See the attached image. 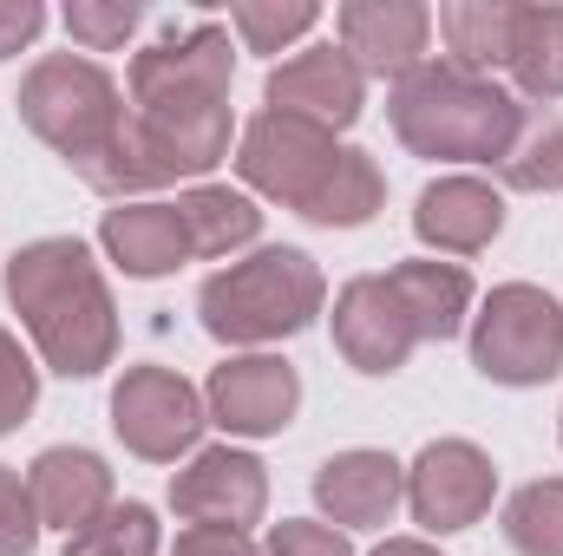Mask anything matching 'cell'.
<instances>
[{
  "instance_id": "cell-23",
  "label": "cell",
  "mask_w": 563,
  "mask_h": 556,
  "mask_svg": "<svg viewBox=\"0 0 563 556\" xmlns=\"http://www.w3.org/2000/svg\"><path fill=\"white\" fill-rule=\"evenodd\" d=\"M505 537L518 556H563V478L525 485L505 504Z\"/></svg>"
},
{
  "instance_id": "cell-12",
  "label": "cell",
  "mask_w": 563,
  "mask_h": 556,
  "mask_svg": "<svg viewBox=\"0 0 563 556\" xmlns=\"http://www.w3.org/2000/svg\"><path fill=\"white\" fill-rule=\"evenodd\" d=\"M334 347L361 374H400L407 367V354L420 347V334H413L400 294L387 288V276H361L341 288V301H334Z\"/></svg>"
},
{
  "instance_id": "cell-17",
  "label": "cell",
  "mask_w": 563,
  "mask_h": 556,
  "mask_svg": "<svg viewBox=\"0 0 563 556\" xmlns=\"http://www.w3.org/2000/svg\"><path fill=\"white\" fill-rule=\"evenodd\" d=\"M400 491H407V478H400V465H394L387 452H341V458H328V465L314 471L321 511H328L334 524H347V531L387 524L394 504H400Z\"/></svg>"
},
{
  "instance_id": "cell-18",
  "label": "cell",
  "mask_w": 563,
  "mask_h": 556,
  "mask_svg": "<svg viewBox=\"0 0 563 556\" xmlns=\"http://www.w3.org/2000/svg\"><path fill=\"white\" fill-rule=\"evenodd\" d=\"M99 243L112 249V263L125 276H164V269H177L190 256V230H184L177 203H119V210H106Z\"/></svg>"
},
{
  "instance_id": "cell-8",
  "label": "cell",
  "mask_w": 563,
  "mask_h": 556,
  "mask_svg": "<svg viewBox=\"0 0 563 556\" xmlns=\"http://www.w3.org/2000/svg\"><path fill=\"white\" fill-rule=\"evenodd\" d=\"M112 425H119V438L139 458L170 465L177 452H190L203 438L210 419H203V393L184 374H170V367H132L119 380V393H112Z\"/></svg>"
},
{
  "instance_id": "cell-25",
  "label": "cell",
  "mask_w": 563,
  "mask_h": 556,
  "mask_svg": "<svg viewBox=\"0 0 563 556\" xmlns=\"http://www.w3.org/2000/svg\"><path fill=\"white\" fill-rule=\"evenodd\" d=\"M314 20H321V13H314L308 0H288V7H282V0H236V7H230V26L243 33L250 53H282V46L301 40Z\"/></svg>"
},
{
  "instance_id": "cell-30",
  "label": "cell",
  "mask_w": 563,
  "mask_h": 556,
  "mask_svg": "<svg viewBox=\"0 0 563 556\" xmlns=\"http://www.w3.org/2000/svg\"><path fill=\"white\" fill-rule=\"evenodd\" d=\"M263 556H354V551H347V537L334 524H301L295 518V524H276L269 531V551Z\"/></svg>"
},
{
  "instance_id": "cell-16",
  "label": "cell",
  "mask_w": 563,
  "mask_h": 556,
  "mask_svg": "<svg viewBox=\"0 0 563 556\" xmlns=\"http://www.w3.org/2000/svg\"><path fill=\"white\" fill-rule=\"evenodd\" d=\"M413 230L439 256H478L505 230V197L478 177H439L413 210Z\"/></svg>"
},
{
  "instance_id": "cell-9",
  "label": "cell",
  "mask_w": 563,
  "mask_h": 556,
  "mask_svg": "<svg viewBox=\"0 0 563 556\" xmlns=\"http://www.w3.org/2000/svg\"><path fill=\"white\" fill-rule=\"evenodd\" d=\"M492 458L465 438H439L426 445L407 471V504L426 531H465L492 511Z\"/></svg>"
},
{
  "instance_id": "cell-10",
  "label": "cell",
  "mask_w": 563,
  "mask_h": 556,
  "mask_svg": "<svg viewBox=\"0 0 563 556\" xmlns=\"http://www.w3.org/2000/svg\"><path fill=\"white\" fill-rule=\"evenodd\" d=\"M170 504L177 518L190 524H217V531H250L269 504V485H263V465L236 445H210L190 458V471L170 478Z\"/></svg>"
},
{
  "instance_id": "cell-22",
  "label": "cell",
  "mask_w": 563,
  "mask_h": 556,
  "mask_svg": "<svg viewBox=\"0 0 563 556\" xmlns=\"http://www.w3.org/2000/svg\"><path fill=\"white\" fill-rule=\"evenodd\" d=\"M511 13H518L511 0H452V7H439V33H445L452 66L492 79V66H505V53H511Z\"/></svg>"
},
{
  "instance_id": "cell-11",
  "label": "cell",
  "mask_w": 563,
  "mask_h": 556,
  "mask_svg": "<svg viewBox=\"0 0 563 556\" xmlns=\"http://www.w3.org/2000/svg\"><path fill=\"white\" fill-rule=\"evenodd\" d=\"M361 105H367V73L341 46H308L269 73V112H282V119H308L321 132H341L361 119Z\"/></svg>"
},
{
  "instance_id": "cell-26",
  "label": "cell",
  "mask_w": 563,
  "mask_h": 556,
  "mask_svg": "<svg viewBox=\"0 0 563 556\" xmlns=\"http://www.w3.org/2000/svg\"><path fill=\"white\" fill-rule=\"evenodd\" d=\"M505 184L511 190H563V119H544L538 132H525L511 144Z\"/></svg>"
},
{
  "instance_id": "cell-29",
  "label": "cell",
  "mask_w": 563,
  "mask_h": 556,
  "mask_svg": "<svg viewBox=\"0 0 563 556\" xmlns=\"http://www.w3.org/2000/svg\"><path fill=\"white\" fill-rule=\"evenodd\" d=\"M33 393H40L33 360H26V354H20V341L0 327V432H13L20 419L33 413Z\"/></svg>"
},
{
  "instance_id": "cell-4",
  "label": "cell",
  "mask_w": 563,
  "mask_h": 556,
  "mask_svg": "<svg viewBox=\"0 0 563 556\" xmlns=\"http://www.w3.org/2000/svg\"><path fill=\"white\" fill-rule=\"evenodd\" d=\"M197 314L230 347H263L282 334H301L321 314V269L301 249H256L250 263H230L203 281Z\"/></svg>"
},
{
  "instance_id": "cell-28",
  "label": "cell",
  "mask_w": 563,
  "mask_h": 556,
  "mask_svg": "<svg viewBox=\"0 0 563 556\" xmlns=\"http://www.w3.org/2000/svg\"><path fill=\"white\" fill-rule=\"evenodd\" d=\"M40 544V511H33V491L20 471L0 465V556H26Z\"/></svg>"
},
{
  "instance_id": "cell-15",
  "label": "cell",
  "mask_w": 563,
  "mask_h": 556,
  "mask_svg": "<svg viewBox=\"0 0 563 556\" xmlns=\"http://www.w3.org/2000/svg\"><path fill=\"white\" fill-rule=\"evenodd\" d=\"M26 491H33L40 524H53V531H66V537H79L86 524H99V518L112 511V471H106V458H92V452H79V445L40 452L33 471H26Z\"/></svg>"
},
{
  "instance_id": "cell-31",
  "label": "cell",
  "mask_w": 563,
  "mask_h": 556,
  "mask_svg": "<svg viewBox=\"0 0 563 556\" xmlns=\"http://www.w3.org/2000/svg\"><path fill=\"white\" fill-rule=\"evenodd\" d=\"M40 26H46V7L40 0H0V59H13Z\"/></svg>"
},
{
  "instance_id": "cell-27",
  "label": "cell",
  "mask_w": 563,
  "mask_h": 556,
  "mask_svg": "<svg viewBox=\"0 0 563 556\" xmlns=\"http://www.w3.org/2000/svg\"><path fill=\"white\" fill-rule=\"evenodd\" d=\"M139 26V7L132 0H73L66 7V33L79 40V46H92V53H112V46H125V33Z\"/></svg>"
},
{
  "instance_id": "cell-33",
  "label": "cell",
  "mask_w": 563,
  "mask_h": 556,
  "mask_svg": "<svg viewBox=\"0 0 563 556\" xmlns=\"http://www.w3.org/2000/svg\"><path fill=\"white\" fill-rule=\"evenodd\" d=\"M374 556H439V551H426V544H413V537H400V544H380Z\"/></svg>"
},
{
  "instance_id": "cell-21",
  "label": "cell",
  "mask_w": 563,
  "mask_h": 556,
  "mask_svg": "<svg viewBox=\"0 0 563 556\" xmlns=\"http://www.w3.org/2000/svg\"><path fill=\"white\" fill-rule=\"evenodd\" d=\"M177 210H184V230H190V256H230V249L256 243V230H263V210L243 190H223V184L184 190Z\"/></svg>"
},
{
  "instance_id": "cell-7",
  "label": "cell",
  "mask_w": 563,
  "mask_h": 556,
  "mask_svg": "<svg viewBox=\"0 0 563 556\" xmlns=\"http://www.w3.org/2000/svg\"><path fill=\"white\" fill-rule=\"evenodd\" d=\"M139 105H223L230 99V33L217 20L170 26L157 46L132 59Z\"/></svg>"
},
{
  "instance_id": "cell-20",
  "label": "cell",
  "mask_w": 563,
  "mask_h": 556,
  "mask_svg": "<svg viewBox=\"0 0 563 556\" xmlns=\"http://www.w3.org/2000/svg\"><path fill=\"white\" fill-rule=\"evenodd\" d=\"M511 79L525 99H563V7H518L511 13Z\"/></svg>"
},
{
  "instance_id": "cell-2",
  "label": "cell",
  "mask_w": 563,
  "mask_h": 556,
  "mask_svg": "<svg viewBox=\"0 0 563 556\" xmlns=\"http://www.w3.org/2000/svg\"><path fill=\"white\" fill-rule=\"evenodd\" d=\"M236 170L263 197H276L328 230H354L387 203V177L367 151H347V144H334V132H321L308 119H282V112H263L243 125Z\"/></svg>"
},
{
  "instance_id": "cell-3",
  "label": "cell",
  "mask_w": 563,
  "mask_h": 556,
  "mask_svg": "<svg viewBox=\"0 0 563 556\" xmlns=\"http://www.w3.org/2000/svg\"><path fill=\"white\" fill-rule=\"evenodd\" d=\"M394 132L407 151L420 157H459V164H505L511 144L525 138V105L485 79V73H465L452 59H420L400 86H394V105H387Z\"/></svg>"
},
{
  "instance_id": "cell-5",
  "label": "cell",
  "mask_w": 563,
  "mask_h": 556,
  "mask_svg": "<svg viewBox=\"0 0 563 556\" xmlns=\"http://www.w3.org/2000/svg\"><path fill=\"white\" fill-rule=\"evenodd\" d=\"M20 119L92 184L99 164L119 151L132 112L119 105V86H112L106 66L73 59V53H46V59L20 79Z\"/></svg>"
},
{
  "instance_id": "cell-32",
  "label": "cell",
  "mask_w": 563,
  "mask_h": 556,
  "mask_svg": "<svg viewBox=\"0 0 563 556\" xmlns=\"http://www.w3.org/2000/svg\"><path fill=\"white\" fill-rule=\"evenodd\" d=\"M170 556H256V544L243 537V531H217V524H190L184 537H177V551Z\"/></svg>"
},
{
  "instance_id": "cell-13",
  "label": "cell",
  "mask_w": 563,
  "mask_h": 556,
  "mask_svg": "<svg viewBox=\"0 0 563 556\" xmlns=\"http://www.w3.org/2000/svg\"><path fill=\"white\" fill-rule=\"evenodd\" d=\"M301 407V380L295 367L276 360V354H250V360H223L210 374V413L217 425L243 432V438H263V432H282Z\"/></svg>"
},
{
  "instance_id": "cell-1",
  "label": "cell",
  "mask_w": 563,
  "mask_h": 556,
  "mask_svg": "<svg viewBox=\"0 0 563 556\" xmlns=\"http://www.w3.org/2000/svg\"><path fill=\"white\" fill-rule=\"evenodd\" d=\"M7 301L26 321V334H33V347L46 354L53 374L92 380L99 367H112V347H119L112 288H106L92 249L79 236L26 243L7 263Z\"/></svg>"
},
{
  "instance_id": "cell-19",
  "label": "cell",
  "mask_w": 563,
  "mask_h": 556,
  "mask_svg": "<svg viewBox=\"0 0 563 556\" xmlns=\"http://www.w3.org/2000/svg\"><path fill=\"white\" fill-rule=\"evenodd\" d=\"M387 288L400 294L407 321L420 341H452L465 327V308H472V276L459 263H400Z\"/></svg>"
},
{
  "instance_id": "cell-24",
  "label": "cell",
  "mask_w": 563,
  "mask_h": 556,
  "mask_svg": "<svg viewBox=\"0 0 563 556\" xmlns=\"http://www.w3.org/2000/svg\"><path fill=\"white\" fill-rule=\"evenodd\" d=\"M66 556H157V518L144 504H112L66 544Z\"/></svg>"
},
{
  "instance_id": "cell-14",
  "label": "cell",
  "mask_w": 563,
  "mask_h": 556,
  "mask_svg": "<svg viewBox=\"0 0 563 556\" xmlns=\"http://www.w3.org/2000/svg\"><path fill=\"white\" fill-rule=\"evenodd\" d=\"M334 26H341V53L361 73H380V79L387 73L407 79L420 66L426 40H432V13L413 7V0H347L334 13Z\"/></svg>"
},
{
  "instance_id": "cell-6",
  "label": "cell",
  "mask_w": 563,
  "mask_h": 556,
  "mask_svg": "<svg viewBox=\"0 0 563 556\" xmlns=\"http://www.w3.org/2000/svg\"><path fill=\"white\" fill-rule=\"evenodd\" d=\"M472 367L498 387H538L563 367V308L531 288V281H505L492 288L478 327H472Z\"/></svg>"
}]
</instances>
